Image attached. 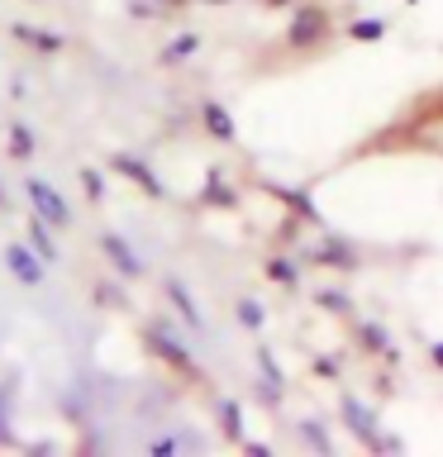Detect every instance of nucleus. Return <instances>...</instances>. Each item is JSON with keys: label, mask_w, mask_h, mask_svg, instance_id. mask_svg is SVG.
I'll return each mask as SVG.
<instances>
[{"label": "nucleus", "mask_w": 443, "mask_h": 457, "mask_svg": "<svg viewBox=\"0 0 443 457\" xmlns=\"http://www.w3.org/2000/svg\"><path fill=\"white\" fill-rule=\"evenodd\" d=\"M29 200L38 205V214L48 220V228H63L67 220H71V210H67V200L53 191L48 181H29Z\"/></svg>", "instance_id": "nucleus-1"}, {"label": "nucleus", "mask_w": 443, "mask_h": 457, "mask_svg": "<svg viewBox=\"0 0 443 457\" xmlns=\"http://www.w3.org/2000/svg\"><path fill=\"white\" fill-rule=\"evenodd\" d=\"M100 248H105V253L114 257V267L129 271V277H134V271H143V262H138L134 253H129V243H124L120 234H100Z\"/></svg>", "instance_id": "nucleus-2"}, {"label": "nucleus", "mask_w": 443, "mask_h": 457, "mask_svg": "<svg viewBox=\"0 0 443 457\" xmlns=\"http://www.w3.org/2000/svg\"><path fill=\"white\" fill-rule=\"evenodd\" d=\"M5 262H10V271H14V277H20V281H29V286H34V281L43 277V271H38V262H34V257H29L24 248H10V253H5Z\"/></svg>", "instance_id": "nucleus-3"}, {"label": "nucleus", "mask_w": 443, "mask_h": 457, "mask_svg": "<svg viewBox=\"0 0 443 457\" xmlns=\"http://www.w3.org/2000/svg\"><path fill=\"white\" fill-rule=\"evenodd\" d=\"M205 124H210L220 138H234V124H229V114H224L220 105H210V110H205Z\"/></svg>", "instance_id": "nucleus-4"}, {"label": "nucleus", "mask_w": 443, "mask_h": 457, "mask_svg": "<svg viewBox=\"0 0 443 457\" xmlns=\"http://www.w3.org/2000/svg\"><path fill=\"white\" fill-rule=\"evenodd\" d=\"M10 153L29 157V153H34V134H29V129H10Z\"/></svg>", "instance_id": "nucleus-5"}, {"label": "nucleus", "mask_w": 443, "mask_h": 457, "mask_svg": "<svg viewBox=\"0 0 443 457\" xmlns=\"http://www.w3.org/2000/svg\"><path fill=\"white\" fill-rule=\"evenodd\" d=\"M81 181H86V195H100V191H105V186H100V177H96V171H81Z\"/></svg>", "instance_id": "nucleus-6"}]
</instances>
